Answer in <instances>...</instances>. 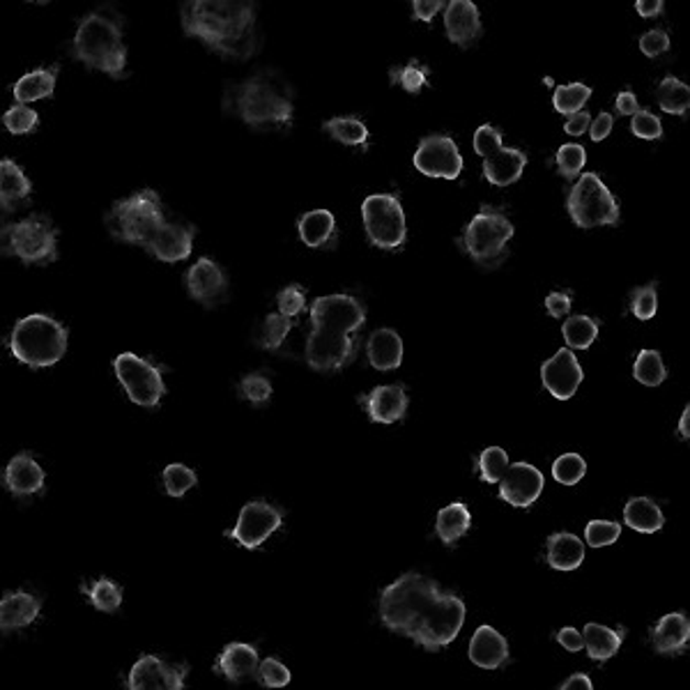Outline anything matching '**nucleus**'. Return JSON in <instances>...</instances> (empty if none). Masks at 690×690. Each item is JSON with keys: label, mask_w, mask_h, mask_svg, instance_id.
Segmentation results:
<instances>
[{"label": "nucleus", "mask_w": 690, "mask_h": 690, "mask_svg": "<svg viewBox=\"0 0 690 690\" xmlns=\"http://www.w3.org/2000/svg\"><path fill=\"white\" fill-rule=\"evenodd\" d=\"M377 615L385 628L428 651L449 647L466 624L468 607L456 594L421 573H403L377 599Z\"/></svg>", "instance_id": "1"}, {"label": "nucleus", "mask_w": 690, "mask_h": 690, "mask_svg": "<svg viewBox=\"0 0 690 690\" xmlns=\"http://www.w3.org/2000/svg\"><path fill=\"white\" fill-rule=\"evenodd\" d=\"M185 35L200 40L215 54L249 61L261 51L259 17L242 0H189L180 10Z\"/></svg>", "instance_id": "2"}, {"label": "nucleus", "mask_w": 690, "mask_h": 690, "mask_svg": "<svg viewBox=\"0 0 690 690\" xmlns=\"http://www.w3.org/2000/svg\"><path fill=\"white\" fill-rule=\"evenodd\" d=\"M366 322L364 304L352 295H325L311 304V335L306 339V364L320 373H335L354 362V335Z\"/></svg>", "instance_id": "3"}, {"label": "nucleus", "mask_w": 690, "mask_h": 690, "mask_svg": "<svg viewBox=\"0 0 690 690\" xmlns=\"http://www.w3.org/2000/svg\"><path fill=\"white\" fill-rule=\"evenodd\" d=\"M223 111L238 116L253 130L291 127L295 95L284 74H278L276 69H261L240 84L226 86Z\"/></svg>", "instance_id": "4"}, {"label": "nucleus", "mask_w": 690, "mask_h": 690, "mask_svg": "<svg viewBox=\"0 0 690 690\" xmlns=\"http://www.w3.org/2000/svg\"><path fill=\"white\" fill-rule=\"evenodd\" d=\"M74 61L90 69L122 79L127 65V46L122 42V19L111 8H99L84 17L72 40Z\"/></svg>", "instance_id": "5"}, {"label": "nucleus", "mask_w": 690, "mask_h": 690, "mask_svg": "<svg viewBox=\"0 0 690 690\" xmlns=\"http://www.w3.org/2000/svg\"><path fill=\"white\" fill-rule=\"evenodd\" d=\"M10 350L29 369L54 366L67 352V329L46 314H31L14 325Z\"/></svg>", "instance_id": "6"}, {"label": "nucleus", "mask_w": 690, "mask_h": 690, "mask_svg": "<svg viewBox=\"0 0 690 690\" xmlns=\"http://www.w3.org/2000/svg\"><path fill=\"white\" fill-rule=\"evenodd\" d=\"M164 223L162 200L155 189H141L130 198L113 202L111 212L107 215V228L111 230V236L124 244L147 247Z\"/></svg>", "instance_id": "7"}, {"label": "nucleus", "mask_w": 690, "mask_h": 690, "mask_svg": "<svg viewBox=\"0 0 690 690\" xmlns=\"http://www.w3.org/2000/svg\"><path fill=\"white\" fill-rule=\"evenodd\" d=\"M514 223L506 219V215L483 206L466 228L463 247L477 265L495 270L506 261V242L514 238Z\"/></svg>", "instance_id": "8"}, {"label": "nucleus", "mask_w": 690, "mask_h": 690, "mask_svg": "<svg viewBox=\"0 0 690 690\" xmlns=\"http://www.w3.org/2000/svg\"><path fill=\"white\" fill-rule=\"evenodd\" d=\"M567 208L573 223L584 230L615 226L620 221V202L596 173L580 175V180L571 187Z\"/></svg>", "instance_id": "9"}, {"label": "nucleus", "mask_w": 690, "mask_h": 690, "mask_svg": "<svg viewBox=\"0 0 690 690\" xmlns=\"http://www.w3.org/2000/svg\"><path fill=\"white\" fill-rule=\"evenodd\" d=\"M6 238L8 251L25 265H46L58 259V230L42 215L8 226Z\"/></svg>", "instance_id": "10"}, {"label": "nucleus", "mask_w": 690, "mask_h": 690, "mask_svg": "<svg viewBox=\"0 0 690 690\" xmlns=\"http://www.w3.org/2000/svg\"><path fill=\"white\" fill-rule=\"evenodd\" d=\"M474 152L483 157V177L495 187H508L521 180L527 155L518 147H504L502 132L493 124H481L474 132Z\"/></svg>", "instance_id": "11"}, {"label": "nucleus", "mask_w": 690, "mask_h": 690, "mask_svg": "<svg viewBox=\"0 0 690 690\" xmlns=\"http://www.w3.org/2000/svg\"><path fill=\"white\" fill-rule=\"evenodd\" d=\"M362 219L366 238L373 247L398 251L407 240L405 212L398 196L371 194L362 202Z\"/></svg>", "instance_id": "12"}, {"label": "nucleus", "mask_w": 690, "mask_h": 690, "mask_svg": "<svg viewBox=\"0 0 690 690\" xmlns=\"http://www.w3.org/2000/svg\"><path fill=\"white\" fill-rule=\"evenodd\" d=\"M113 371L124 394L141 407H157L166 394L162 371L134 352H120L113 360Z\"/></svg>", "instance_id": "13"}, {"label": "nucleus", "mask_w": 690, "mask_h": 690, "mask_svg": "<svg viewBox=\"0 0 690 690\" xmlns=\"http://www.w3.org/2000/svg\"><path fill=\"white\" fill-rule=\"evenodd\" d=\"M281 525H284V511L265 500H253L242 506L236 527L223 534L247 550H259L274 532L281 529Z\"/></svg>", "instance_id": "14"}, {"label": "nucleus", "mask_w": 690, "mask_h": 690, "mask_svg": "<svg viewBox=\"0 0 690 690\" xmlns=\"http://www.w3.org/2000/svg\"><path fill=\"white\" fill-rule=\"evenodd\" d=\"M187 662L173 666L160 656L145 654L127 675V690H187Z\"/></svg>", "instance_id": "15"}, {"label": "nucleus", "mask_w": 690, "mask_h": 690, "mask_svg": "<svg viewBox=\"0 0 690 690\" xmlns=\"http://www.w3.org/2000/svg\"><path fill=\"white\" fill-rule=\"evenodd\" d=\"M415 168L428 177H442V180H456L463 171V157L451 136L436 134L421 139L413 157Z\"/></svg>", "instance_id": "16"}, {"label": "nucleus", "mask_w": 690, "mask_h": 690, "mask_svg": "<svg viewBox=\"0 0 690 690\" xmlns=\"http://www.w3.org/2000/svg\"><path fill=\"white\" fill-rule=\"evenodd\" d=\"M546 489V479L541 470H536L529 463H514L508 466L504 479L500 481V500L516 508H527L541 497Z\"/></svg>", "instance_id": "17"}, {"label": "nucleus", "mask_w": 690, "mask_h": 690, "mask_svg": "<svg viewBox=\"0 0 690 690\" xmlns=\"http://www.w3.org/2000/svg\"><path fill=\"white\" fill-rule=\"evenodd\" d=\"M582 366L576 360L573 350L561 348L557 350L548 362L541 366V382L544 387L555 396L557 401H569L576 396L580 382H582Z\"/></svg>", "instance_id": "18"}, {"label": "nucleus", "mask_w": 690, "mask_h": 690, "mask_svg": "<svg viewBox=\"0 0 690 690\" xmlns=\"http://www.w3.org/2000/svg\"><path fill=\"white\" fill-rule=\"evenodd\" d=\"M187 291L202 306H217L228 293V278L212 259H198L187 272Z\"/></svg>", "instance_id": "19"}, {"label": "nucleus", "mask_w": 690, "mask_h": 690, "mask_svg": "<svg viewBox=\"0 0 690 690\" xmlns=\"http://www.w3.org/2000/svg\"><path fill=\"white\" fill-rule=\"evenodd\" d=\"M194 236L196 230L191 226L183 223H164L155 238L147 242V253L155 255L162 263H180L187 261L194 249Z\"/></svg>", "instance_id": "20"}, {"label": "nucleus", "mask_w": 690, "mask_h": 690, "mask_svg": "<svg viewBox=\"0 0 690 690\" xmlns=\"http://www.w3.org/2000/svg\"><path fill=\"white\" fill-rule=\"evenodd\" d=\"M3 483L6 489L10 491V495L14 497H31V495H40L44 491L46 483V472L42 470V466L31 453H17L6 472H3Z\"/></svg>", "instance_id": "21"}, {"label": "nucleus", "mask_w": 690, "mask_h": 690, "mask_svg": "<svg viewBox=\"0 0 690 690\" xmlns=\"http://www.w3.org/2000/svg\"><path fill=\"white\" fill-rule=\"evenodd\" d=\"M261 666L259 647L249 643H230L217 656L212 672L226 677L230 683H240L249 677H255Z\"/></svg>", "instance_id": "22"}, {"label": "nucleus", "mask_w": 690, "mask_h": 690, "mask_svg": "<svg viewBox=\"0 0 690 690\" xmlns=\"http://www.w3.org/2000/svg\"><path fill=\"white\" fill-rule=\"evenodd\" d=\"M360 405L375 424H396L407 413V394L401 385H382L360 396Z\"/></svg>", "instance_id": "23"}, {"label": "nucleus", "mask_w": 690, "mask_h": 690, "mask_svg": "<svg viewBox=\"0 0 690 690\" xmlns=\"http://www.w3.org/2000/svg\"><path fill=\"white\" fill-rule=\"evenodd\" d=\"M445 29L447 37L456 46H472L481 37V17L470 0H451L445 8Z\"/></svg>", "instance_id": "24"}, {"label": "nucleus", "mask_w": 690, "mask_h": 690, "mask_svg": "<svg viewBox=\"0 0 690 690\" xmlns=\"http://www.w3.org/2000/svg\"><path fill=\"white\" fill-rule=\"evenodd\" d=\"M651 647L662 656H679L690 647V617L686 612H670L651 628Z\"/></svg>", "instance_id": "25"}, {"label": "nucleus", "mask_w": 690, "mask_h": 690, "mask_svg": "<svg viewBox=\"0 0 690 690\" xmlns=\"http://www.w3.org/2000/svg\"><path fill=\"white\" fill-rule=\"evenodd\" d=\"M468 656L481 670H497L508 660L506 637L493 626H479L470 640Z\"/></svg>", "instance_id": "26"}, {"label": "nucleus", "mask_w": 690, "mask_h": 690, "mask_svg": "<svg viewBox=\"0 0 690 690\" xmlns=\"http://www.w3.org/2000/svg\"><path fill=\"white\" fill-rule=\"evenodd\" d=\"M42 612V601L29 592H8L0 599V628L3 633L21 631L35 624Z\"/></svg>", "instance_id": "27"}, {"label": "nucleus", "mask_w": 690, "mask_h": 690, "mask_svg": "<svg viewBox=\"0 0 690 690\" xmlns=\"http://www.w3.org/2000/svg\"><path fill=\"white\" fill-rule=\"evenodd\" d=\"M33 185L29 180V175L23 173V168L12 162L3 160L0 162V206L6 212H17L25 200L31 198Z\"/></svg>", "instance_id": "28"}, {"label": "nucleus", "mask_w": 690, "mask_h": 690, "mask_svg": "<svg viewBox=\"0 0 690 690\" xmlns=\"http://www.w3.org/2000/svg\"><path fill=\"white\" fill-rule=\"evenodd\" d=\"M366 357L375 371H394L403 362V341L390 327L375 329L366 343Z\"/></svg>", "instance_id": "29"}, {"label": "nucleus", "mask_w": 690, "mask_h": 690, "mask_svg": "<svg viewBox=\"0 0 690 690\" xmlns=\"http://www.w3.org/2000/svg\"><path fill=\"white\" fill-rule=\"evenodd\" d=\"M546 559L555 571H576L584 561V544L571 532H555L546 541Z\"/></svg>", "instance_id": "30"}, {"label": "nucleus", "mask_w": 690, "mask_h": 690, "mask_svg": "<svg viewBox=\"0 0 690 690\" xmlns=\"http://www.w3.org/2000/svg\"><path fill=\"white\" fill-rule=\"evenodd\" d=\"M299 240L311 249H327L337 244V219L329 210H311L297 221Z\"/></svg>", "instance_id": "31"}, {"label": "nucleus", "mask_w": 690, "mask_h": 690, "mask_svg": "<svg viewBox=\"0 0 690 690\" xmlns=\"http://www.w3.org/2000/svg\"><path fill=\"white\" fill-rule=\"evenodd\" d=\"M582 637H584V649L587 654H590V658L596 662H605L624 645L626 628H610V626L590 622L584 626Z\"/></svg>", "instance_id": "32"}, {"label": "nucleus", "mask_w": 690, "mask_h": 690, "mask_svg": "<svg viewBox=\"0 0 690 690\" xmlns=\"http://www.w3.org/2000/svg\"><path fill=\"white\" fill-rule=\"evenodd\" d=\"M56 79H58V67L35 69V72L23 74L21 79L14 84V88H12V95L17 99V105L29 107L31 101L54 97Z\"/></svg>", "instance_id": "33"}, {"label": "nucleus", "mask_w": 690, "mask_h": 690, "mask_svg": "<svg viewBox=\"0 0 690 690\" xmlns=\"http://www.w3.org/2000/svg\"><path fill=\"white\" fill-rule=\"evenodd\" d=\"M472 527V514L463 502H451L449 506L440 508L436 518V534L445 546H453L458 539L470 532Z\"/></svg>", "instance_id": "34"}, {"label": "nucleus", "mask_w": 690, "mask_h": 690, "mask_svg": "<svg viewBox=\"0 0 690 690\" xmlns=\"http://www.w3.org/2000/svg\"><path fill=\"white\" fill-rule=\"evenodd\" d=\"M624 523L640 534H654L666 525V516H662L660 506L654 500L631 497L624 506Z\"/></svg>", "instance_id": "35"}, {"label": "nucleus", "mask_w": 690, "mask_h": 690, "mask_svg": "<svg viewBox=\"0 0 690 690\" xmlns=\"http://www.w3.org/2000/svg\"><path fill=\"white\" fill-rule=\"evenodd\" d=\"M79 590L95 610L107 612V615H113V612H118L122 605V587L116 584L111 578H97L92 582H84Z\"/></svg>", "instance_id": "36"}, {"label": "nucleus", "mask_w": 690, "mask_h": 690, "mask_svg": "<svg viewBox=\"0 0 690 690\" xmlns=\"http://www.w3.org/2000/svg\"><path fill=\"white\" fill-rule=\"evenodd\" d=\"M658 107L670 116H686L690 111V86L677 76H666L656 88Z\"/></svg>", "instance_id": "37"}, {"label": "nucleus", "mask_w": 690, "mask_h": 690, "mask_svg": "<svg viewBox=\"0 0 690 690\" xmlns=\"http://www.w3.org/2000/svg\"><path fill=\"white\" fill-rule=\"evenodd\" d=\"M569 350H587L599 339V320L590 316H571L561 325Z\"/></svg>", "instance_id": "38"}, {"label": "nucleus", "mask_w": 690, "mask_h": 690, "mask_svg": "<svg viewBox=\"0 0 690 690\" xmlns=\"http://www.w3.org/2000/svg\"><path fill=\"white\" fill-rule=\"evenodd\" d=\"M633 377L645 387H658L666 382L668 369L662 364V357L658 350H640L633 364Z\"/></svg>", "instance_id": "39"}, {"label": "nucleus", "mask_w": 690, "mask_h": 690, "mask_svg": "<svg viewBox=\"0 0 690 690\" xmlns=\"http://www.w3.org/2000/svg\"><path fill=\"white\" fill-rule=\"evenodd\" d=\"M322 130L343 145H366L369 143V127L360 118H331L322 124Z\"/></svg>", "instance_id": "40"}, {"label": "nucleus", "mask_w": 690, "mask_h": 690, "mask_svg": "<svg viewBox=\"0 0 690 690\" xmlns=\"http://www.w3.org/2000/svg\"><path fill=\"white\" fill-rule=\"evenodd\" d=\"M592 97V88L584 84H567V86H557L555 95H552V107L557 113L561 116H573L580 113L582 107L590 101Z\"/></svg>", "instance_id": "41"}, {"label": "nucleus", "mask_w": 690, "mask_h": 690, "mask_svg": "<svg viewBox=\"0 0 690 690\" xmlns=\"http://www.w3.org/2000/svg\"><path fill=\"white\" fill-rule=\"evenodd\" d=\"M428 79H430V69L417 61H410L407 65L390 69V81L394 86H401L405 92H410V95H419L428 86Z\"/></svg>", "instance_id": "42"}, {"label": "nucleus", "mask_w": 690, "mask_h": 690, "mask_svg": "<svg viewBox=\"0 0 690 690\" xmlns=\"http://www.w3.org/2000/svg\"><path fill=\"white\" fill-rule=\"evenodd\" d=\"M295 327V320L281 316V314H270L263 325H261V335H259V346L263 350L276 352L281 346L286 343L288 335Z\"/></svg>", "instance_id": "43"}, {"label": "nucleus", "mask_w": 690, "mask_h": 690, "mask_svg": "<svg viewBox=\"0 0 690 690\" xmlns=\"http://www.w3.org/2000/svg\"><path fill=\"white\" fill-rule=\"evenodd\" d=\"M479 479L483 483H500L508 470V456L502 447H489L483 449L477 458Z\"/></svg>", "instance_id": "44"}, {"label": "nucleus", "mask_w": 690, "mask_h": 690, "mask_svg": "<svg viewBox=\"0 0 690 690\" xmlns=\"http://www.w3.org/2000/svg\"><path fill=\"white\" fill-rule=\"evenodd\" d=\"M162 481H164V489H166V495L171 497H183L187 495L191 489H196L198 483V477L191 468L183 466V463H171L164 468V474H162Z\"/></svg>", "instance_id": "45"}, {"label": "nucleus", "mask_w": 690, "mask_h": 690, "mask_svg": "<svg viewBox=\"0 0 690 690\" xmlns=\"http://www.w3.org/2000/svg\"><path fill=\"white\" fill-rule=\"evenodd\" d=\"M587 463L580 453H565L552 463V477L561 485H576L584 479Z\"/></svg>", "instance_id": "46"}, {"label": "nucleus", "mask_w": 690, "mask_h": 690, "mask_svg": "<svg viewBox=\"0 0 690 690\" xmlns=\"http://www.w3.org/2000/svg\"><path fill=\"white\" fill-rule=\"evenodd\" d=\"M3 124H6V130L10 134H14V136L33 134L37 130V124H40V116L31 107L14 105L10 111L3 113Z\"/></svg>", "instance_id": "47"}, {"label": "nucleus", "mask_w": 690, "mask_h": 690, "mask_svg": "<svg viewBox=\"0 0 690 690\" xmlns=\"http://www.w3.org/2000/svg\"><path fill=\"white\" fill-rule=\"evenodd\" d=\"M622 536V525L612 521H590L584 527V541L592 548H605L617 544Z\"/></svg>", "instance_id": "48"}, {"label": "nucleus", "mask_w": 690, "mask_h": 690, "mask_svg": "<svg viewBox=\"0 0 690 690\" xmlns=\"http://www.w3.org/2000/svg\"><path fill=\"white\" fill-rule=\"evenodd\" d=\"M555 162H557L559 173L565 175L567 180H571V177L580 175V171L584 168V164H587V152H584V147L578 145V143H567V145H561V147L557 150Z\"/></svg>", "instance_id": "49"}, {"label": "nucleus", "mask_w": 690, "mask_h": 690, "mask_svg": "<svg viewBox=\"0 0 690 690\" xmlns=\"http://www.w3.org/2000/svg\"><path fill=\"white\" fill-rule=\"evenodd\" d=\"M255 679H259V683L265 688L278 690V688H286L293 681V675L281 660L265 658V660H261L259 672H255Z\"/></svg>", "instance_id": "50"}, {"label": "nucleus", "mask_w": 690, "mask_h": 690, "mask_svg": "<svg viewBox=\"0 0 690 690\" xmlns=\"http://www.w3.org/2000/svg\"><path fill=\"white\" fill-rule=\"evenodd\" d=\"M631 311L637 320H651L658 311V293L656 286H643L631 293Z\"/></svg>", "instance_id": "51"}, {"label": "nucleus", "mask_w": 690, "mask_h": 690, "mask_svg": "<svg viewBox=\"0 0 690 690\" xmlns=\"http://www.w3.org/2000/svg\"><path fill=\"white\" fill-rule=\"evenodd\" d=\"M240 396L249 403H267L272 396V382L263 373H249L240 382Z\"/></svg>", "instance_id": "52"}, {"label": "nucleus", "mask_w": 690, "mask_h": 690, "mask_svg": "<svg viewBox=\"0 0 690 690\" xmlns=\"http://www.w3.org/2000/svg\"><path fill=\"white\" fill-rule=\"evenodd\" d=\"M276 306H278V314L286 316L291 320H295L297 316H302V311L306 309V297H304V291L293 284V286H286L284 291H281L276 295Z\"/></svg>", "instance_id": "53"}, {"label": "nucleus", "mask_w": 690, "mask_h": 690, "mask_svg": "<svg viewBox=\"0 0 690 690\" xmlns=\"http://www.w3.org/2000/svg\"><path fill=\"white\" fill-rule=\"evenodd\" d=\"M631 132L637 139L645 141H658L662 136V122L658 120V116H654L651 111L643 109L640 113H635L631 120Z\"/></svg>", "instance_id": "54"}, {"label": "nucleus", "mask_w": 690, "mask_h": 690, "mask_svg": "<svg viewBox=\"0 0 690 690\" xmlns=\"http://www.w3.org/2000/svg\"><path fill=\"white\" fill-rule=\"evenodd\" d=\"M640 51L647 58H658L670 51V35L666 31H649L640 37Z\"/></svg>", "instance_id": "55"}, {"label": "nucleus", "mask_w": 690, "mask_h": 690, "mask_svg": "<svg viewBox=\"0 0 690 690\" xmlns=\"http://www.w3.org/2000/svg\"><path fill=\"white\" fill-rule=\"evenodd\" d=\"M571 306H573V302H571V295H569V293H550V295L546 297V311H548L552 318H557V320L567 318L569 311H571Z\"/></svg>", "instance_id": "56"}, {"label": "nucleus", "mask_w": 690, "mask_h": 690, "mask_svg": "<svg viewBox=\"0 0 690 690\" xmlns=\"http://www.w3.org/2000/svg\"><path fill=\"white\" fill-rule=\"evenodd\" d=\"M447 8L442 0H415L413 3V12H415V19L424 21V23H430L432 19H436V14Z\"/></svg>", "instance_id": "57"}, {"label": "nucleus", "mask_w": 690, "mask_h": 690, "mask_svg": "<svg viewBox=\"0 0 690 690\" xmlns=\"http://www.w3.org/2000/svg\"><path fill=\"white\" fill-rule=\"evenodd\" d=\"M557 643L565 647L567 651H580V649H584V637H582V633L578 631V628H573V626H567V628H561L559 633H557Z\"/></svg>", "instance_id": "58"}, {"label": "nucleus", "mask_w": 690, "mask_h": 690, "mask_svg": "<svg viewBox=\"0 0 690 690\" xmlns=\"http://www.w3.org/2000/svg\"><path fill=\"white\" fill-rule=\"evenodd\" d=\"M612 127H615V118H612V113H599L596 120H592V127H590V136L594 143H601L610 136Z\"/></svg>", "instance_id": "59"}, {"label": "nucleus", "mask_w": 690, "mask_h": 690, "mask_svg": "<svg viewBox=\"0 0 690 690\" xmlns=\"http://www.w3.org/2000/svg\"><path fill=\"white\" fill-rule=\"evenodd\" d=\"M592 127V116L587 111H580V113H573L569 116V120L565 122V132L569 136H582L587 130Z\"/></svg>", "instance_id": "60"}, {"label": "nucleus", "mask_w": 690, "mask_h": 690, "mask_svg": "<svg viewBox=\"0 0 690 690\" xmlns=\"http://www.w3.org/2000/svg\"><path fill=\"white\" fill-rule=\"evenodd\" d=\"M615 109H617V113L620 116H635V113H640L643 109H640V101H637V97H635V92H631V90H624V92H620L617 95V99H615Z\"/></svg>", "instance_id": "61"}, {"label": "nucleus", "mask_w": 690, "mask_h": 690, "mask_svg": "<svg viewBox=\"0 0 690 690\" xmlns=\"http://www.w3.org/2000/svg\"><path fill=\"white\" fill-rule=\"evenodd\" d=\"M662 8H666V3H662V0H637V3H635V10L643 19L660 17Z\"/></svg>", "instance_id": "62"}, {"label": "nucleus", "mask_w": 690, "mask_h": 690, "mask_svg": "<svg viewBox=\"0 0 690 690\" xmlns=\"http://www.w3.org/2000/svg\"><path fill=\"white\" fill-rule=\"evenodd\" d=\"M559 690H594V683H592L590 677L578 672V675H571L565 683H561Z\"/></svg>", "instance_id": "63"}, {"label": "nucleus", "mask_w": 690, "mask_h": 690, "mask_svg": "<svg viewBox=\"0 0 690 690\" xmlns=\"http://www.w3.org/2000/svg\"><path fill=\"white\" fill-rule=\"evenodd\" d=\"M679 436H681L683 440H690V405H686L683 413H681V419H679Z\"/></svg>", "instance_id": "64"}]
</instances>
